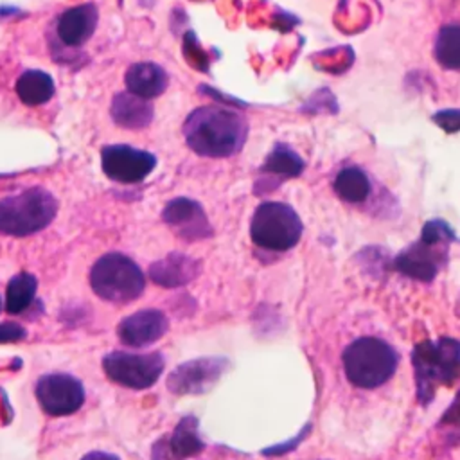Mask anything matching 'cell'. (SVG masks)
Here are the masks:
<instances>
[{"instance_id":"1","label":"cell","mask_w":460,"mask_h":460,"mask_svg":"<svg viewBox=\"0 0 460 460\" xmlns=\"http://www.w3.org/2000/svg\"><path fill=\"white\" fill-rule=\"evenodd\" d=\"M187 146L208 158H226L241 151L248 137L246 119L225 106H199L183 122Z\"/></svg>"},{"instance_id":"2","label":"cell","mask_w":460,"mask_h":460,"mask_svg":"<svg viewBox=\"0 0 460 460\" xmlns=\"http://www.w3.org/2000/svg\"><path fill=\"white\" fill-rule=\"evenodd\" d=\"M341 363L350 385L372 390L394 376L399 354L388 341L377 336H361L345 347Z\"/></svg>"},{"instance_id":"3","label":"cell","mask_w":460,"mask_h":460,"mask_svg":"<svg viewBox=\"0 0 460 460\" xmlns=\"http://www.w3.org/2000/svg\"><path fill=\"white\" fill-rule=\"evenodd\" d=\"M58 214L54 194L43 187H29L0 199V234L27 237L47 228Z\"/></svg>"},{"instance_id":"4","label":"cell","mask_w":460,"mask_h":460,"mask_svg":"<svg viewBox=\"0 0 460 460\" xmlns=\"http://www.w3.org/2000/svg\"><path fill=\"white\" fill-rule=\"evenodd\" d=\"M413 368L419 399L426 402L438 386H449L460 376V343L453 338L419 343L413 350Z\"/></svg>"},{"instance_id":"5","label":"cell","mask_w":460,"mask_h":460,"mask_svg":"<svg viewBox=\"0 0 460 460\" xmlns=\"http://www.w3.org/2000/svg\"><path fill=\"white\" fill-rule=\"evenodd\" d=\"M90 288L101 300L129 304L142 295L146 277L133 259L119 252H110L93 262Z\"/></svg>"},{"instance_id":"6","label":"cell","mask_w":460,"mask_h":460,"mask_svg":"<svg viewBox=\"0 0 460 460\" xmlns=\"http://www.w3.org/2000/svg\"><path fill=\"white\" fill-rule=\"evenodd\" d=\"M302 221L295 208L282 201L261 203L250 221L252 241L270 252L291 250L302 237Z\"/></svg>"},{"instance_id":"7","label":"cell","mask_w":460,"mask_h":460,"mask_svg":"<svg viewBox=\"0 0 460 460\" xmlns=\"http://www.w3.org/2000/svg\"><path fill=\"white\" fill-rule=\"evenodd\" d=\"M451 237L453 234L444 221H428L420 239L395 259V268L408 277L431 280L446 262Z\"/></svg>"},{"instance_id":"8","label":"cell","mask_w":460,"mask_h":460,"mask_svg":"<svg viewBox=\"0 0 460 460\" xmlns=\"http://www.w3.org/2000/svg\"><path fill=\"white\" fill-rule=\"evenodd\" d=\"M165 359L160 352H122L113 350L102 358V370L115 385L146 390L153 386L162 376Z\"/></svg>"},{"instance_id":"9","label":"cell","mask_w":460,"mask_h":460,"mask_svg":"<svg viewBox=\"0 0 460 460\" xmlns=\"http://www.w3.org/2000/svg\"><path fill=\"white\" fill-rule=\"evenodd\" d=\"M40 408L50 417L75 413L84 402V388L81 381L70 374H45L36 381L34 388Z\"/></svg>"},{"instance_id":"10","label":"cell","mask_w":460,"mask_h":460,"mask_svg":"<svg viewBox=\"0 0 460 460\" xmlns=\"http://www.w3.org/2000/svg\"><path fill=\"white\" fill-rule=\"evenodd\" d=\"M228 361L221 356L196 358L178 365L167 376V388L176 395H199L208 392L225 374Z\"/></svg>"},{"instance_id":"11","label":"cell","mask_w":460,"mask_h":460,"mask_svg":"<svg viewBox=\"0 0 460 460\" xmlns=\"http://www.w3.org/2000/svg\"><path fill=\"white\" fill-rule=\"evenodd\" d=\"M101 165L104 174L117 183H140L155 169L156 158L147 151L113 144L101 149Z\"/></svg>"},{"instance_id":"12","label":"cell","mask_w":460,"mask_h":460,"mask_svg":"<svg viewBox=\"0 0 460 460\" xmlns=\"http://www.w3.org/2000/svg\"><path fill=\"white\" fill-rule=\"evenodd\" d=\"M164 223L183 241H199L212 235L203 207L190 198H174L162 210Z\"/></svg>"},{"instance_id":"13","label":"cell","mask_w":460,"mask_h":460,"mask_svg":"<svg viewBox=\"0 0 460 460\" xmlns=\"http://www.w3.org/2000/svg\"><path fill=\"white\" fill-rule=\"evenodd\" d=\"M169 329V320L160 309H140L120 320L119 340L128 347H146L158 341Z\"/></svg>"},{"instance_id":"14","label":"cell","mask_w":460,"mask_h":460,"mask_svg":"<svg viewBox=\"0 0 460 460\" xmlns=\"http://www.w3.org/2000/svg\"><path fill=\"white\" fill-rule=\"evenodd\" d=\"M199 273V262L185 253L171 252L149 266V277L156 286L180 288L194 280Z\"/></svg>"},{"instance_id":"15","label":"cell","mask_w":460,"mask_h":460,"mask_svg":"<svg viewBox=\"0 0 460 460\" xmlns=\"http://www.w3.org/2000/svg\"><path fill=\"white\" fill-rule=\"evenodd\" d=\"M97 18V7L93 4L70 7L58 18V38L68 47H79L93 34Z\"/></svg>"},{"instance_id":"16","label":"cell","mask_w":460,"mask_h":460,"mask_svg":"<svg viewBox=\"0 0 460 460\" xmlns=\"http://www.w3.org/2000/svg\"><path fill=\"white\" fill-rule=\"evenodd\" d=\"M110 113L117 126L126 129H142L151 124L155 110L149 99L131 92H119L111 101Z\"/></svg>"},{"instance_id":"17","label":"cell","mask_w":460,"mask_h":460,"mask_svg":"<svg viewBox=\"0 0 460 460\" xmlns=\"http://www.w3.org/2000/svg\"><path fill=\"white\" fill-rule=\"evenodd\" d=\"M124 81L128 92L137 93L144 99H153L165 92L169 77L160 65L151 61H140L128 68Z\"/></svg>"},{"instance_id":"18","label":"cell","mask_w":460,"mask_h":460,"mask_svg":"<svg viewBox=\"0 0 460 460\" xmlns=\"http://www.w3.org/2000/svg\"><path fill=\"white\" fill-rule=\"evenodd\" d=\"M16 95L27 106H41L54 95V79L43 70H25L16 79Z\"/></svg>"},{"instance_id":"19","label":"cell","mask_w":460,"mask_h":460,"mask_svg":"<svg viewBox=\"0 0 460 460\" xmlns=\"http://www.w3.org/2000/svg\"><path fill=\"white\" fill-rule=\"evenodd\" d=\"M332 189L336 196L350 205L363 203L370 194V180L367 172L356 165H347L338 171L332 181Z\"/></svg>"},{"instance_id":"20","label":"cell","mask_w":460,"mask_h":460,"mask_svg":"<svg viewBox=\"0 0 460 460\" xmlns=\"http://www.w3.org/2000/svg\"><path fill=\"white\" fill-rule=\"evenodd\" d=\"M304 160L302 156L291 149L288 144H277L271 153L266 156L261 172L268 178H275L277 181L296 178L304 171Z\"/></svg>"},{"instance_id":"21","label":"cell","mask_w":460,"mask_h":460,"mask_svg":"<svg viewBox=\"0 0 460 460\" xmlns=\"http://www.w3.org/2000/svg\"><path fill=\"white\" fill-rule=\"evenodd\" d=\"M203 449L205 442L201 440L198 431V419L192 415H185L183 419H180L169 438L171 456L176 460H185L199 455Z\"/></svg>"},{"instance_id":"22","label":"cell","mask_w":460,"mask_h":460,"mask_svg":"<svg viewBox=\"0 0 460 460\" xmlns=\"http://www.w3.org/2000/svg\"><path fill=\"white\" fill-rule=\"evenodd\" d=\"M433 54L437 63L446 70H460V25L446 23L438 29Z\"/></svg>"},{"instance_id":"23","label":"cell","mask_w":460,"mask_h":460,"mask_svg":"<svg viewBox=\"0 0 460 460\" xmlns=\"http://www.w3.org/2000/svg\"><path fill=\"white\" fill-rule=\"evenodd\" d=\"M38 280L34 275L22 271L14 275L5 288V311L11 314L23 313L34 300Z\"/></svg>"},{"instance_id":"24","label":"cell","mask_w":460,"mask_h":460,"mask_svg":"<svg viewBox=\"0 0 460 460\" xmlns=\"http://www.w3.org/2000/svg\"><path fill=\"white\" fill-rule=\"evenodd\" d=\"M431 120L446 133H456L460 131V108L438 110L431 115Z\"/></svg>"},{"instance_id":"25","label":"cell","mask_w":460,"mask_h":460,"mask_svg":"<svg viewBox=\"0 0 460 460\" xmlns=\"http://www.w3.org/2000/svg\"><path fill=\"white\" fill-rule=\"evenodd\" d=\"M27 331L16 322H2L0 323V343H14L23 340Z\"/></svg>"},{"instance_id":"26","label":"cell","mask_w":460,"mask_h":460,"mask_svg":"<svg viewBox=\"0 0 460 460\" xmlns=\"http://www.w3.org/2000/svg\"><path fill=\"white\" fill-rule=\"evenodd\" d=\"M81 460H120V458L117 455L106 453V451H90Z\"/></svg>"},{"instance_id":"27","label":"cell","mask_w":460,"mask_h":460,"mask_svg":"<svg viewBox=\"0 0 460 460\" xmlns=\"http://www.w3.org/2000/svg\"><path fill=\"white\" fill-rule=\"evenodd\" d=\"M0 309H2V300H0Z\"/></svg>"}]
</instances>
